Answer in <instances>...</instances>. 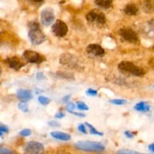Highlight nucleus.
I'll use <instances>...</instances> for the list:
<instances>
[{
	"mask_svg": "<svg viewBox=\"0 0 154 154\" xmlns=\"http://www.w3.org/2000/svg\"><path fill=\"white\" fill-rule=\"evenodd\" d=\"M29 26L30 29L28 33V36L32 44L35 45H39L46 40V36L44 34L43 32L40 29L39 25L37 23H30Z\"/></svg>",
	"mask_w": 154,
	"mask_h": 154,
	"instance_id": "1",
	"label": "nucleus"
},
{
	"mask_svg": "<svg viewBox=\"0 0 154 154\" xmlns=\"http://www.w3.org/2000/svg\"><path fill=\"white\" fill-rule=\"evenodd\" d=\"M77 149L85 152H102L105 150V146L99 142L90 141H78L75 144Z\"/></svg>",
	"mask_w": 154,
	"mask_h": 154,
	"instance_id": "2",
	"label": "nucleus"
},
{
	"mask_svg": "<svg viewBox=\"0 0 154 154\" xmlns=\"http://www.w3.org/2000/svg\"><path fill=\"white\" fill-rule=\"evenodd\" d=\"M118 69L123 72L132 74L134 76L141 77L144 75V71L142 68L138 67L132 62L123 61L118 65Z\"/></svg>",
	"mask_w": 154,
	"mask_h": 154,
	"instance_id": "3",
	"label": "nucleus"
},
{
	"mask_svg": "<svg viewBox=\"0 0 154 154\" xmlns=\"http://www.w3.org/2000/svg\"><path fill=\"white\" fill-rule=\"evenodd\" d=\"M87 20L88 22L93 23L97 25H104L106 23V18L103 12L94 9L89 12L87 14Z\"/></svg>",
	"mask_w": 154,
	"mask_h": 154,
	"instance_id": "4",
	"label": "nucleus"
},
{
	"mask_svg": "<svg viewBox=\"0 0 154 154\" xmlns=\"http://www.w3.org/2000/svg\"><path fill=\"white\" fill-rule=\"evenodd\" d=\"M118 34L123 40L129 42V43L135 44L138 42V37L137 33L134 30L129 28L120 29L118 31Z\"/></svg>",
	"mask_w": 154,
	"mask_h": 154,
	"instance_id": "5",
	"label": "nucleus"
},
{
	"mask_svg": "<svg viewBox=\"0 0 154 154\" xmlns=\"http://www.w3.org/2000/svg\"><path fill=\"white\" fill-rule=\"evenodd\" d=\"M68 31L69 28L67 24L61 20H57L52 26V32L57 37H64L67 35Z\"/></svg>",
	"mask_w": 154,
	"mask_h": 154,
	"instance_id": "6",
	"label": "nucleus"
},
{
	"mask_svg": "<svg viewBox=\"0 0 154 154\" xmlns=\"http://www.w3.org/2000/svg\"><path fill=\"white\" fill-rule=\"evenodd\" d=\"M55 19L54 10L51 8H46L41 12V23L45 26L51 25Z\"/></svg>",
	"mask_w": 154,
	"mask_h": 154,
	"instance_id": "7",
	"label": "nucleus"
},
{
	"mask_svg": "<svg viewBox=\"0 0 154 154\" xmlns=\"http://www.w3.org/2000/svg\"><path fill=\"white\" fill-rule=\"evenodd\" d=\"M44 150V145L38 141H29L24 149L26 154H43Z\"/></svg>",
	"mask_w": 154,
	"mask_h": 154,
	"instance_id": "8",
	"label": "nucleus"
},
{
	"mask_svg": "<svg viewBox=\"0 0 154 154\" xmlns=\"http://www.w3.org/2000/svg\"><path fill=\"white\" fill-rule=\"evenodd\" d=\"M60 62L63 66H66L72 69H77L78 66H79L78 63V58L69 53L63 54L60 57Z\"/></svg>",
	"mask_w": 154,
	"mask_h": 154,
	"instance_id": "9",
	"label": "nucleus"
},
{
	"mask_svg": "<svg viewBox=\"0 0 154 154\" xmlns=\"http://www.w3.org/2000/svg\"><path fill=\"white\" fill-rule=\"evenodd\" d=\"M23 57L28 63H35V64H39L42 63L44 60H45V57L42 55H41L38 53L35 52V51H25L23 53Z\"/></svg>",
	"mask_w": 154,
	"mask_h": 154,
	"instance_id": "10",
	"label": "nucleus"
},
{
	"mask_svg": "<svg viewBox=\"0 0 154 154\" xmlns=\"http://www.w3.org/2000/svg\"><path fill=\"white\" fill-rule=\"evenodd\" d=\"M86 51L88 54L96 56V57H102V56L105 55V50L100 45H96V44L89 45L87 47Z\"/></svg>",
	"mask_w": 154,
	"mask_h": 154,
	"instance_id": "11",
	"label": "nucleus"
},
{
	"mask_svg": "<svg viewBox=\"0 0 154 154\" xmlns=\"http://www.w3.org/2000/svg\"><path fill=\"white\" fill-rule=\"evenodd\" d=\"M5 63H7L9 67L14 69L15 71H19L24 66V64L20 61V60L16 57L8 58L5 60Z\"/></svg>",
	"mask_w": 154,
	"mask_h": 154,
	"instance_id": "12",
	"label": "nucleus"
},
{
	"mask_svg": "<svg viewBox=\"0 0 154 154\" xmlns=\"http://www.w3.org/2000/svg\"><path fill=\"white\" fill-rule=\"evenodd\" d=\"M17 97L18 98L20 102H27L32 98L31 92L29 90H18L17 92Z\"/></svg>",
	"mask_w": 154,
	"mask_h": 154,
	"instance_id": "13",
	"label": "nucleus"
},
{
	"mask_svg": "<svg viewBox=\"0 0 154 154\" xmlns=\"http://www.w3.org/2000/svg\"><path fill=\"white\" fill-rule=\"evenodd\" d=\"M51 135L55 139L60 140V141H69L71 139V135L68 133L62 132H52L51 133Z\"/></svg>",
	"mask_w": 154,
	"mask_h": 154,
	"instance_id": "14",
	"label": "nucleus"
},
{
	"mask_svg": "<svg viewBox=\"0 0 154 154\" xmlns=\"http://www.w3.org/2000/svg\"><path fill=\"white\" fill-rule=\"evenodd\" d=\"M124 12L129 16H134L138 14V8L135 4H128L125 7Z\"/></svg>",
	"mask_w": 154,
	"mask_h": 154,
	"instance_id": "15",
	"label": "nucleus"
},
{
	"mask_svg": "<svg viewBox=\"0 0 154 154\" xmlns=\"http://www.w3.org/2000/svg\"><path fill=\"white\" fill-rule=\"evenodd\" d=\"M135 109L136 110V111H139V112L147 113L148 112V111H150V106L148 103H147V102H138V104L135 105Z\"/></svg>",
	"mask_w": 154,
	"mask_h": 154,
	"instance_id": "16",
	"label": "nucleus"
},
{
	"mask_svg": "<svg viewBox=\"0 0 154 154\" xmlns=\"http://www.w3.org/2000/svg\"><path fill=\"white\" fill-rule=\"evenodd\" d=\"M95 2L99 7L102 8L108 9L112 6V0H95Z\"/></svg>",
	"mask_w": 154,
	"mask_h": 154,
	"instance_id": "17",
	"label": "nucleus"
},
{
	"mask_svg": "<svg viewBox=\"0 0 154 154\" xmlns=\"http://www.w3.org/2000/svg\"><path fill=\"white\" fill-rule=\"evenodd\" d=\"M143 8H144V11L147 12V13H150L152 12L153 10V2L151 0H146L144 1V4H143Z\"/></svg>",
	"mask_w": 154,
	"mask_h": 154,
	"instance_id": "18",
	"label": "nucleus"
},
{
	"mask_svg": "<svg viewBox=\"0 0 154 154\" xmlns=\"http://www.w3.org/2000/svg\"><path fill=\"white\" fill-rule=\"evenodd\" d=\"M85 124L87 125V127L89 128V129H90V132L91 134H93V135H103V133H102V132H99V131H98L97 129L94 127V126H92L90 123H86Z\"/></svg>",
	"mask_w": 154,
	"mask_h": 154,
	"instance_id": "19",
	"label": "nucleus"
},
{
	"mask_svg": "<svg viewBox=\"0 0 154 154\" xmlns=\"http://www.w3.org/2000/svg\"><path fill=\"white\" fill-rule=\"evenodd\" d=\"M110 103L114 104L115 105H126L127 103V101L125 100V99H111L109 101Z\"/></svg>",
	"mask_w": 154,
	"mask_h": 154,
	"instance_id": "20",
	"label": "nucleus"
},
{
	"mask_svg": "<svg viewBox=\"0 0 154 154\" xmlns=\"http://www.w3.org/2000/svg\"><path fill=\"white\" fill-rule=\"evenodd\" d=\"M38 102L42 105H48L51 102V99L48 97H45V96H40L38 97Z\"/></svg>",
	"mask_w": 154,
	"mask_h": 154,
	"instance_id": "21",
	"label": "nucleus"
},
{
	"mask_svg": "<svg viewBox=\"0 0 154 154\" xmlns=\"http://www.w3.org/2000/svg\"><path fill=\"white\" fill-rule=\"evenodd\" d=\"M117 154H144L141 153L139 152L134 151V150H126V149H123V150H120L117 151Z\"/></svg>",
	"mask_w": 154,
	"mask_h": 154,
	"instance_id": "22",
	"label": "nucleus"
},
{
	"mask_svg": "<svg viewBox=\"0 0 154 154\" xmlns=\"http://www.w3.org/2000/svg\"><path fill=\"white\" fill-rule=\"evenodd\" d=\"M77 108L81 111H88L89 108L84 102H77Z\"/></svg>",
	"mask_w": 154,
	"mask_h": 154,
	"instance_id": "23",
	"label": "nucleus"
},
{
	"mask_svg": "<svg viewBox=\"0 0 154 154\" xmlns=\"http://www.w3.org/2000/svg\"><path fill=\"white\" fill-rule=\"evenodd\" d=\"M18 108H19L20 111H23V112H28L29 111L28 105L26 104V102H20V103L18 104Z\"/></svg>",
	"mask_w": 154,
	"mask_h": 154,
	"instance_id": "24",
	"label": "nucleus"
},
{
	"mask_svg": "<svg viewBox=\"0 0 154 154\" xmlns=\"http://www.w3.org/2000/svg\"><path fill=\"white\" fill-rule=\"evenodd\" d=\"M8 132V128L5 125H0V137H2L4 133Z\"/></svg>",
	"mask_w": 154,
	"mask_h": 154,
	"instance_id": "25",
	"label": "nucleus"
},
{
	"mask_svg": "<svg viewBox=\"0 0 154 154\" xmlns=\"http://www.w3.org/2000/svg\"><path fill=\"white\" fill-rule=\"evenodd\" d=\"M31 133H32V132L30 129H23L20 132V135L23 137H26V136H29V135H31Z\"/></svg>",
	"mask_w": 154,
	"mask_h": 154,
	"instance_id": "26",
	"label": "nucleus"
},
{
	"mask_svg": "<svg viewBox=\"0 0 154 154\" xmlns=\"http://www.w3.org/2000/svg\"><path fill=\"white\" fill-rule=\"evenodd\" d=\"M86 93H87V96H96L98 95V92L96 90H93V89H88V90L86 91Z\"/></svg>",
	"mask_w": 154,
	"mask_h": 154,
	"instance_id": "27",
	"label": "nucleus"
},
{
	"mask_svg": "<svg viewBox=\"0 0 154 154\" xmlns=\"http://www.w3.org/2000/svg\"><path fill=\"white\" fill-rule=\"evenodd\" d=\"M0 154H14V152L10 149L0 147Z\"/></svg>",
	"mask_w": 154,
	"mask_h": 154,
	"instance_id": "28",
	"label": "nucleus"
},
{
	"mask_svg": "<svg viewBox=\"0 0 154 154\" xmlns=\"http://www.w3.org/2000/svg\"><path fill=\"white\" fill-rule=\"evenodd\" d=\"M75 105L73 103V102H69V103L67 104L66 105V110H67L69 112H71V111H73L75 109Z\"/></svg>",
	"mask_w": 154,
	"mask_h": 154,
	"instance_id": "29",
	"label": "nucleus"
},
{
	"mask_svg": "<svg viewBox=\"0 0 154 154\" xmlns=\"http://www.w3.org/2000/svg\"><path fill=\"white\" fill-rule=\"evenodd\" d=\"M78 129L81 132H83V133H84V134H87V129H86L85 125L84 124H82V123H81V124H80L79 126H78Z\"/></svg>",
	"mask_w": 154,
	"mask_h": 154,
	"instance_id": "30",
	"label": "nucleus"
},
{
	"mask_svg": "<svg viewBox=\"0 0 154 154\" xmlns=\"http://www.w3.org/2000/svg\"><path fill=\"white\" fill-rule=\"evenodd\" d=\"M48 125L51 126H52V127H58V126H60V123H58V122L55 121V120H51V121H49L48 122Z\"/></svg>",
	"mask_w": 154,
	"mask_h": 154,
	"instance_id": "31",
	"label": "nucleus"
},
{
	"mask_svg": "<svg viewBox=\"0 0 154 154\" xmlns=\"http://www.w3.org/2000/svg\"><path fill=\"white\" fill-rule=\"evenodd\" d=\"M134 135H135V134L132 133V132H130V131H126V132H125V135H126V136L129 138H133Z\"/></svg>",
	"mask_w": 154,
	"mask_h": 154,
	"instance_id": "32",
	"label": "nucleus"
},
{
	"mask_svg": "<svg viewBox=\"0 0 154 154\" xmlns=\"http://www.w3.org/2000/svg\"><path fill=\"white\" fill-rule=\"evenodd\" d=\"M36 78L38 80L45 79V75H44L43 72H38L37 75H36Z\"/></svg>",
	"mask_w": 154,
	"mask_h": 154,
	"instance_id": "33",
	"label": "nucleus"
},
{
	"mask_svg": "<svg viewBox=\"0 0 154 154\" xmlns=\"http://www.w3.org/2000/svg\"><path fill=\"white\" fill-rule=\"evenodd\" d=\"M71 114H74V115H76L78 116V117H85V114H83V113H79V112H75V111H71Z\"/></svg>",
	"mask_w": 154,
	"mask_h": 154,
	"instance_id": "34",
	"label": "nucleus"
},
{
	"mask_svg": "<svg viewBox=\"0 0 154 154\" xmlns=\"http://www.w3.org/2000/svg\"><path fill=\"white\" fill-rule=\"evenodd\" d=\"M65 117V114L64 113H62V112L57 113V114L55 115V118H57V119H62L63 117Z\"/></svg>",
	"mask_w": 154,
	"mask_h": 154,
	"instance_id": "35",
	"label": "nucleus"
},
{
	"mask_svg": "<svg viewBox=\"0 0 154 154\" xmlns=\"http://www.w3.org/2000/svg\"><path fill=\"white\" fill-rule=\"evenodd\" d=\"M70 99H71V95H66V96H65L64 97H63V102H67L70 100Z\"/></svg>",
	"mask_w": 154,
	"mask_h": 154,
	"instance_id": "36",
	"label": "nucleus"
},
{
	"mask_svg": "<svg viewBox=\"0 0 154 154\" xmlns=\"http://www.w3.org/2000/svg\"><path fill=\"white\" fill-rule=\"evenodd\" d=\"M31 2H32L33 3H37V4H41V3L44 2V0H30Z\"/></svg>",
	"mask_w": 154,
	"mask_h": 154,
	"instance_id": "37",
	"label": "nucleus"
},
{
	"mask_svg": "<svg viewBox=\"0 0 154 154\" xmlns=\"http://www.w3.org/2000/svg\"><path fill=\"white\" fill-rule=\"evenodd\" d=\"M148 147H149V150H150L152 153H153L154 152V144H150V145L148 146Z\"/></svg>",
	"mask_w": 154,
	"mask_h": 154,
	"instance_id": "38",
	"label": "nucleus"
},
{
	"mask_svg": "<svg viewBox=\"0 0 154 154\" xmlns=\"http://www.w3.org/2000/svg\"><path fill=\"white\" fill-rule=\"evenodd\" d=\"M1 74H2V69L0 68V75H1Z\"/></svg>",
	"mask_w": 154,
	"mask_h": 154,
	"instance_id": "39",
	"label": "nucleus"
}]
</instances>
